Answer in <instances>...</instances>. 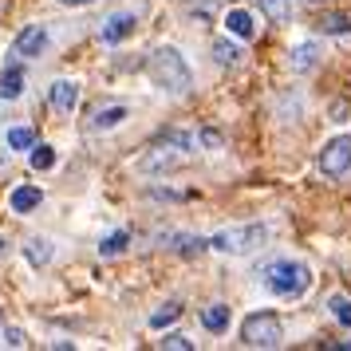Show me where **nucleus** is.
I'll return each instance as SVG.
<instances>
[{
    "instance_id": "f257e3e1",
    "label": "nucleus",
    "mask_w": 351,
    "mask_h": 351,
    "mask_svg": "<svg viewBox=\"0 0 351 351\" xmlns=\"http://www.w3.org/2000/svg\"><path fill=\"white\" fill-rule=\"evenodd\" d=\"M146 71H150V80L158 83L162 91H170V95H186V91H190V83H193L190 67H186V60H182V51H174V48L150 51Z\"/></svg>"
},
{
    "instance_id": "f03ea898",
    "label": "nucleus",
    "mask_w": 351,
    "mask_h": 351,
    "mask_svg": "<svg viewBox=\"0 0 351 351\" xmlns=\"http://www.w3.org/2000/svg\"><path fill=\"white\" fill-rule=\"evenodd\" d=\"M190 150H193V138H190V134L170 130V134H162L158 143L146 146V154L138 158V170H146V174H166V170H174V166L186 158Z\"/></svg>"
},
{
    "instance_id": "7ed1b4c3",
    "label": "nucleus",
    "mask_w": 351,
    "mask_h": 351,
    "mask_svg": "<svg viewBox=\"0 0 351 351\" xmlns=\"http://www.w3.org/2000/svg\"><path fill=\"white\" fill-rule=\"evenodd\" d=\"M261 280H265V288H269L272 296H304L308 292V285H312V272H308V265H300V261H272V265H265V272H261Z\"/></svg>"
},
{
    "instance_id": "20e7f679",
    "label": "nucleus",
    "mask_w": 351,
    "mask_h": 351,
    "mask_svg": "<svg viewBox=\"0 0 351 351\" xmlns=\"http://www.w3.org/2000/svg\"><path fill=\"white\" fill-rule=\"evenodd\" d=\"M280 339H285V328H280L276 312H253L241 324V343L245 348H280Z\"/></svg>"
},
{
    "instance_id": "39448f33",
    "label": "nucleus",
    "mask_w": 351,
    "mask_h": 351,
    "mask_svg": "<svg viewBox=\"0 0 351 351\" xmlns=\"http://www.w3.org/2000/svg\"><path fill=\"white\" fill-rule=\"evenodd\" d=\"M269 241V225H241V229H221L209 237V249L217 253H253Z\"/></svg>"
},
{
    "instance_id": "423d86ee",
    "label": "nucleus",
    "mask_w": 351,
    "mask_h": 351,
    "mask_svg": "<svg viewBox=\"0 0 351 351\" xmlns=\"http://www.w3.org/2000/svg\"><path fill=\"white\" fill-rule=\"evenodd\" d=\"M319 170H324L328 178H343L351 170V138L348 134L332 138V143L319 150Z\"/></svg>"
},
{
    "instance_id": "0eeeda50",
    "label": "nucleus",
    "mask_w": 351,
    "mask_h": 351,
    "mask_svg": "<svg viewBox=\"0 0 351 351\" xmlns=\"http://www.w3.org/2000/svg\"><path fill=\"white\" fill-rule=\"evenodd\" d=\"M44 51H48V28H44V24H32V28H24V32L16 36V56L40 60Z\"/></svg>"
},
{
    "instance_id": "6e6552de",
    "label": "nucleus",
    "mask_w": 351,
    "mask_h": 351,
    "mask_svg": "<svg viewBox=\"0 0 351 351\" xmlns=\"http://www.w3.org/2000/svg\"><path fill=\"white\" fill-rule=\"evenodd\" d=\"M48 103H51V107H56L60 114L75 111V103H80V83L56 80V83H51V91H48Z\"/></svg>"
},
{
    "instance_id": "1a4fd4ad",
    "label": "nucleus",
    "mask_w": 351,
    "mask_h": 351,
    "mask_svg": "<svg viewBox=\"0 0 351 351\" xmlns=\"http://www.w3.org/2000/svg\"><path fill=\"white\" fill-rule=\"evenodd\" d=\"M225 28H229V36H237V40L249 44L256 36V20H253L249 8H229V12H225Z\"/></svg>"
},
{
    "instance_id": "9d476101",
    "label": "nucleus",
    "mask_w": 351,
    "mask_h": 351,
    "mask_svg": "<svg viewBox=\"0 0 351 351\" xmlns=\"http://www.w3.org/2000/svg\"><path fill=\"white\" fill-rule=\"evenodd\" d=\"M130 36H134V16H130V12H114V16L103 24V40H107V44H123Z\"/></svg>"
},
{
    "instance_id": "9b49d317",
    "label": "nucleus",
    "mask_w": 351,
    "mask_h": 351,
    "mask_svg": "<svg viewBox=\"0 0 351 351\" xmlns=\"http://www.w3.org/2000/svg\"><path fill=\"white\" fill-rule=\"evenodd\" d=\"M20 95H24V67L8 64L4 71H0V99L12 103V99H20Z\"/></svg>"
},
{
    "instance_id": "f8f14e48",
    "label": "nucleus",
    "mask_w": 351,
    "mask_h": 351,
    "mask_svg": "<svg viewBox=\"0 0 351 351\" xmlns=\"http://www.w3.org/2000/svg\"><path fill=\"white\" fill-rule=\"evenodd\" d=\"M40 202H44V193L36 190V186H16V190L8 193V206H12V213H32Z\"/></svg>"
},
{
    "instance_id": "ddd939ff",
    "label": "nucleus",
    "mask_w": 351,
    "mask_h": 351,
    "mask_svg": "<svg viewBox=\"0 0 351 351\" xmlns=\"http://www.w3.org/2000/svg\"><path fill=\"white\" fill-rule=\"evenodd\" d=\"M24 256L32 261L36 269H44L51 256H56V245H51V241H44V237H28V241H24Z\"/></svg>"
},
{
    "instance_id": "4468645a",
    "label": "nucleus",
    "mask_w": 351,
    "mask_h": 351,
    "mask_svg": "<svg viewBox=\"0 0 351 351\" xmlns=\"http://www.w3.org/2000/svg\"><path fill=\"white\" fill-rule=\"evenodd\" d=\"M202 328L213 335H221L225 328H229V308L225 304H209V308H202Z\"/></svg>"
},
{
    "instance_id": "2eb2a0df",
    "label": "nucleus",
    "mask_w": 351,
    "mask_h": 351,
    "mask_svg": "<svg viewBox=\"0 0 351 351\" xmlns=\"http://www.w3.org/2000/svg\"><path fill=\"white\" fill-rule=\"evenodd\" d=\"M123 119H127V107L119 103V107H103V111H99L91 123H87V127H91V130H114Z\"/></svg>"
},
{
    "instance_id": "dca6fc26",
    "label": "nucleus",
    "mask_w": 351,
    "mask_h": 351,
    "mask_svg": "<svg viewBox=\"0 0 351 351\" xmlns=\"http://www.w3.org/2000/svg\"><path fill=\"white\" fill-rule=\"evenodd\" d=\"M127 233H123V229H114V233H107V237L99 241V256H103V261H111V256H123L127 253Z\"/></svg>"
},
{
    "instance_id": "f3484780",
    "label": "nucleus",
    "mask_w": 351,
    "mask_h": 351,
    "mask_svg": "<svg viewBox=\"0 0 351 351\" xmlns=\"http://www.w3.org/2000/svg\"><path fill=\"white\" fill-rule=\"evenodd\" d=\"M319 64V44H300V48L292 51V67L296 71H312Z\"/></svg>"
},
{
    "instance_id": "a211bd4d",
    "label": "nucleus",
    "mask_w": 351,
    "mask_h": 351,
    "mask_svg": "<svg viewBox=\"0 0 351 351\" xmlns=\"http://www.w3.org/2000/svg\"><path fill=\"white\" fill-rule=\"evenodd\" d=\"M28 162H32V170H51V166H56V146L36 143L32 150H28Z\"/></svg>"
},
{
    "instance_id": "6ab92c4d",
    "label": "nucleus",
    "mask_w": 351,
    "mask_h": 351,
    "mask_svg": "<svg viewBox=\"0 0 351 351\" xmlns=\"http://www.w3.org/2000/svg\"><path fill=\"white\" fill-rule=\"evenodd\" d=\"M8 146L20 150V154H28V150L36 146V130L32 127H12V130H8Z\"/></svg>"
},
{
    "instance_id": "aec40b11",
    "label": "nucleus",
    "mask_w": 351,
    "mask_h": 351,
    "mask_svg": "<svg viewBox=\"0 0 351 351\" xmlns=\"http://www.w3.org/2000/svg\"><path fill=\"white\" fill-rule=\"evenodd\" d=\"M178 316H182V300H166L158 312L150 316V328H166V324H174Z\"/></svg>"
},
{
    "instance_id": "412c9836",
    "label": "nucleus",
    "mask_w": 351,
    "mask_h": 351,
    "mask_svg": "<svg viewBox=\"0 0 351 351\" xmlns=\"http://www.w3.org/2000/svg\"><path fill=\"white\" fill-rule=\"evenodd\" d=\"M261 8H265V16L272 24H285L288 12H292V0H261Z\"/></svg>"
},
{
    "instance_id": "4be33fe9",
    "label": "nucleus",
    "mask_w": 351,
    "mask_h": 351,
    "mask_svg": "<svg viewBox=\"0 0 351 351\" xmlns=\"http://www.w3.org/2000/svg\"><path fill=\"white\" fill-rule=\"evenodd\" d=\"M213 56H217V64H221V67H233L241 60L237 44H229V40H217V44H213Z\"/></svg>"
},
{
    "instance_id": "5701e85b",
    "label": "nucleus",
    "mask_w": 351,
    "mask_h": 351,
    "mask_svg": "<svg viewBox=\"0 0 351 351\" xmlns=\"http://www.w3.org/2000/svg\"><path fill=\"white\" fill-rule=\"evenodd\" d=\"M328 308H332V316L339 319L343 328H351V300H348V296H332V304H328Z\"/></svg>"
},
{
    "instance_id": "b1692460",
    "label": "nucleus",
    "mask_w": 351,
    "mask_h": 351,
    "mask_svg": "<svg viewBox=\"0 0 351 351\" xmlns=\"http://www.w3.org/2000/svg\"><path fill=\"white\" fill-rule=\"evenodd\" d=\"M158 348H166V351H193V339L190 335H182V332H170Z\"/></svg>"
},
{
    "instance_id": "393cba45",
    "label": "nucleus",
    "mask_w": 351,
    "mask_h": 351,
    "mask_svg": "<svg viewBox=\"0 0 351 351\" xmlns=\"http://www.w3.org/2000/svg\"><path fill=\"white\" fill-rule=\"evenodd\" d=\"M319 28H324L328 36H343V32H348V16H335V12H332V16L319 20Z\"/></svg>"
},
{
    "instance_id": "a878e982",
    "label": "nucleus",
    "mask_w": 351,
    "mask_h": 351,
    "mask_svg": "<svg viewBox=\"0 0 351 351\" xmlns=\"http://www.w3.org/2000/svg\"><path fill=\"white\" fill-rule=\"evenodd\" d=\"M4 343H8V348H24V332H20V328H8V332H4Z\"/></svg>"
},
{
    "instance_id": "bb28decb",
    "label": "nucleus",
    "mask_w": 351,
    "mask_h": 351,
    "mask_svg": "<svg viewBox=\"0 0 351 351\" xmlns=\"http://www.w3.org/2000/svg\"><path fill=\"white\" fill-rule=\"evenodd\" d=\"M197 138H202V146H209V150H213V146H221V134H217V130H202Z\"/></svg>"
},
{
    "instance_id": "cd10ccee",
    "label": "nucleus",
    "mask_w": 351,
    "mask_h": 351,
    "mask_svg": "<svg viewBox=\"0 0 351 351\" xmlns=\"http://www.w3.org/2000/svg\"><path fill=\"white\" fill-rule=\"evenodd\" d=\"M60 4H67V8H83V4H99V0H60Z\"/></svg>"
},
{
    "instance_id": "c85d7f7f",
    "label": "nucleus",
    "mask_w": 351,
    "mask_h": 351,
    "mask_svg": "<svg viewBox=\"0 0 351 351\" xmlns=\"http://www.w3.org/2000/svg\"><path fill=\"white\" fill-rule=\"evenodd\" d=\"M4 253H8V245H4V237H0V256H4Z\"/></svg>"
},
{
    "instance_id": "c756f323",
    "label": "nucleus",
    "mask_w": 351,
    "mask_h": 351,
    "mask_svg": "<svg viewBox=\"0 0 351 351\" xmlns=\"http://www.w3.org/2000/svg\"><path fill=\"white\" fill-rule=\"evenodd\" d=\"M304 4H312V8H316V4H324V0H304Z\"/></svg>"
},
{
    "instance_id": "7c9ffc66",
    "label": "nucleus",
    "mask_w": 351,
    "mask_h": 351,
    "mask_svg": "<svg viewBox=\"0 0 351 351\" xmlns=\"http://www.w3.org/2000/svg\"><path fill=\"white\" fill-rule=\"evenodd\" d=\"M343 348H351V339H348V343H343Z\"/></svg>"
}]
</instances>
